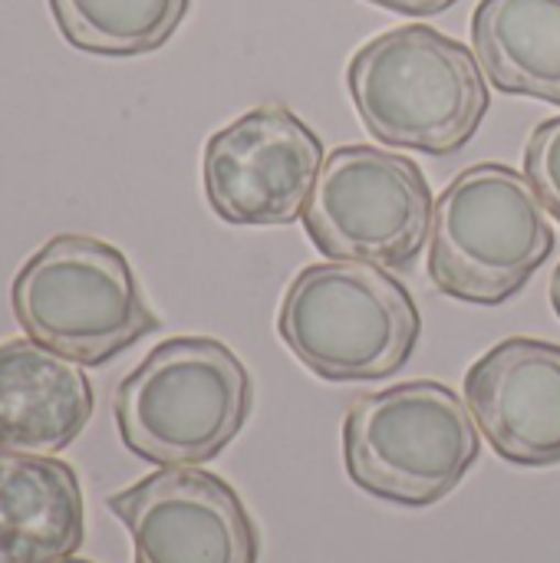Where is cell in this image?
<instances>
[{"label": "cell", "instance_id": "cell-1", "mask_svg": "<svg viewBox=\"0 0 560 563\" xmlns=\"http://www.w3.org/2000/svg\"><path fill=\"white\" fill-rule=\"evenodd\" d=\"M347 86L373 139L432 158L465 148L492 106L479 56L429 23L366 40L347 66Z\"/></svg>", "mask_w": 560, "mask_h": 563}, {"label": "cell", "instance_id": "cell-2", "mask_svg": "<svg viewBox=\"0 0 560 563\" xmlns=\"http://www.w3.org/2000/svg\"><path fill=\"white\" fill-rule=\"evenodd\" d=\"M251 409V373L215 336L158 343L112 396L122 445L158 468H195L218 459L241 435Z\"/></svg>", "mask_w": 560, "mask_h": 563}, {"label": "cell", "instance_id": "cell-3", "mask_svg": "<svg viewBox=\"0 0 560 563\" xmlns=\"http://www.w3.org/2000/svg\"><path fill=\"white\" fill-rule=\"evenodd\" d=\"M525 172L479 162L436 201L429 238L432 284L462 303L498 307L518 297L554 254V224Z\"/></svg>", "mask_w": 560, "mask_h": 563}, {"label": "cell", "instance_id": "cell-4", "mask_svg": "<svg viewBox=\"0 0 560 563\" xmlns=\"http://www.w3.org/2000/svg\"><path fill=\"white\" fill-rule=\"evenodd\" d=\"M277 333L327 383H370L399 373L422 336L409 287L376 264H307L287 284Z\"/></svg>", "mask_w": 560, "mask_h": 563}, {"label": "cell", "instance_id": "cell-5", "mask_svg": "<svg viewBox=\"0 0 560 563\" xmlns=\"http://www.w3.org/2000/svg\"><path fill=\"white\" fill-rule=\"evenodd\" d=\"M479 455L482 439L469 402L436 379L356 396L343 419L350 482L389 505H439L462 485Z\"/></svg>", "mask_w": 560, "mask_h": 563}, {"label": "cell", "instance_id": "cell-6", "mask_svg": "<svg viewBox=\"0 0 560 563\" xmlns=\"http://www.w3.org/2000/svg\"><path fill=\"white\" fill-rule=\"evenodd\" d=\"M10 307L30 340L79 366H102L162 327L125 254L89 234L50 238L17 271Z\"/></svg>", "mask_w": 560, "mask_h": 563}, {"label": "cell", "instance_id": "cell-7", "mask_svg": "<svg viewBox=\"0 0 560 563\" xmlns=\"http://www.w3.org/2000/svg\"><path fill=\"white\" fill-rule=\"evenodd\" d=\"M432 185L413 158L376 145H340L320 165L300 221L327 261L413 271L432 238Z\"/></svg>", "mask_w": 560, "mask_h": 563}, {"label": "cell", "instance_id": "cell-8", "mask_svg": "<svg viewBox=\"0 0 560 563\" xmlns=\"http://www.w3.org/2000/svg\"><path fill=\"white\" fill-rule=\"evenodd\" d=\"M323 162L320 135L287 106L267 102L205 142V198L224 224H294L304 218Z\"/></svg>", "mask_w": 560, "mask_h": 563}, {"label": "cell", "instance_id": "cell-9", "mask_svg": "<svg viewBox=\"0 0 560 563\" xmlns=\"http://www.w3.org/2000/svg\"><path fill=\"white\" fill-rule=\"evenodd\" d=\"M135 563H257L261 538L241 495L201 468H162L109 495Z\"/></svg>", "mask_w": 560, "mask_h": 563}, {"label": "cell", "instance_id": "cell-10", "mask_svg": "<svg viewBox=\"0 0 560 563\" xmlns=\"http://www.w3.org/2000/svg\"><path fill=\"white\" fill-rule=\"evenodd\" d=\"M465 402L495 455L525 468L560 465V346L535 336L495 343L465 373Z\"/></svg>", "mask_w": 560, "mask_h": 563}, {"label": "cell", "instance_id": "cell-11", "mask_svg": "<svg viewBox=\"0 0 560 563\" xmlns=\"http://www.w3.org/2000/svg\"><path fill=\"white\" fill-rule=\"evenodd\" d=\"M89 419L92 386L79 363L36 340L0 343V452H63Z\"/></svg>", "mask_w": 560, "mask_h": 563}, {"label": "cell", "instance_id": "cell-12", "mask_svg": "<svg viewBox=\"0 0 560 563\" xmlns=\"http://www.w3.org/2000/svg\"><path fill=\"white\" fill-rule=\"evenodd\" d=\"M76 468L50 455L0 452V563H66L83 548Z\"/></svg>", "mask_w": 560, "mask_h": 563}, {"label": "cell", "instance_id": "cell-13", "mask_svg": "<svg viewBox=\"0 0 560 563\" xmlns=\"http://www.w3.org/2000/svg\"><path fill=\"white\" fill-rule=\"evenodd\" d=\"M472 43L495 89L560 109V0H482Z\"/></svg>", "mask_w": 560, "mask_h": 563}, {"label": "cell", "instance_id": "cell-14", "mask_svg": "<svg viewBox=\"0 0 560 563\" xmlns=\"http://www.w3.org/2000/svg\"><path fill=\"white\" fill-rule=\"evenodd\" d=\"M191 0H50L63 40L92 56H142L162 49Z\"/></svg>", "mask_w": 560, "mask_h": 563}, {"label": "cell", "instance_id": "cell-15", "mask_svg": "<svg viewBox=\"0 0 560 563\" xmlns=\"http://www.w3.org/2000/svg\"><path fill=\"white\" fill-rule=\"evenodd\" d=\"M525 175L560 221V115L545 119L525 142Z\"/></svg>", "mask_w": 560, "mask_h": 563}, {"label": "cell", "instance_id": "cell-16", "mask_svg": "<svg viewBox=\"0 0 560 563\" xmlns=\"http://www.w3.org/2000/svg\"><path fill=\"white\" fill-rule=\"evenodd\" d=\"M366 3L403 13V16H439L449 7H455L459 0H366Z\"/></svg>", "mask_w": 560, "mask_h": 563}, {"label": "cell", "instance_id": "cell-17", "mask_svg": "<svg viewBox=\"0 0 560 563\" xmlns=\"http://www.w3.org/2000/svg\"><path fill=\"white\" fill-rule=\"evenodd\" d=\"M551 307H554V313L560 317V264L558 271L551 274Z\"/></svg>", "mask_w": 560, "mask_h": 563}, {"label": "cell", "instance_id": "cell-18", "mask_svg": "<svg viewBox=\"0 0 560 563\" xmlns=\"http://www.w3.org/2000/svg\"><path fill=\"white\" fill-rule=\"evenodd\" d=\"M66 563H89V561H73V558H69V561H66Z\"/></svg>", "mask_w": 560, "mask_h": 563}]
</instances>
